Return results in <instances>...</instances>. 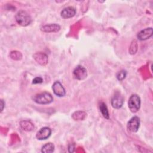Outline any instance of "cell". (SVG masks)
Here are the masks:
<instances>
[{
	"label": "cell",
	"mask_w": 153,
	"mask_h": 153,
	"mask_svg": "<svg viewBox=\"0 0 153 153\" xmlns=\"http://www.w3.org/2000/svg\"><path fill=\"white\" fill-rule=\"evenodd\" d=\"M10 56L11 59H13L14 60H20L22 57V55L21 53L18 51H11Z\"/></svg>",
	"instance_id": "obj_17"
},
{
	"label": "cell",
	"mask_w": 153,
	"mask_h": 153,
	"mask_svg": "<svg viewBox=\"0 0 153 153\" xmlns=\"http://www.w3.org/2000/svg\"><path fill=\"white\" fill-rule=\"evenodd\" d=\"M52 89L54 93L59 96V97H63L66 94V91L62 84L58 81H55L53 85Z\"/></svg>",
	"instance_id": "obj_8"
},
{
	"label": "cell",
	"mask_w": 153,
	"mask_h": 153,
	"mask_svg": "<svg viewBox=\"0 0 153 153\" xmlns=\"http://www.w3.org/2000/svg\"><path fill=\"white\" fill-rule=\"evenodd\" d=\"M152 35V28L148 27L140 31L137 35V38L139 40L145 41L150 38Z\"/></svg>",
	"instance_id": "obj_10"
},
{
	"label": "cell",
	"mask_w": 153,
	"mask_h": 153,
	"mask_svg": "<svg viewBox=\"0 0 153 153\" xmlns=\"http://www.w3.org/2000/svg\"><path fill=\"white\" fill-rule=\"evenodd\" d=\"M99 109L100 111L103 115L104 118L106 119H109V114L108 112V108L106 106V105L104 102H101L99 105Z\"/></svg>",
	"instance_id": "obj_14"
},
{
	"label": "cell",
	"mask_w": 153,
	"mask_h": 153,
	"mask_svg": "<svg viewBox=\"0 0 153 153\" xmlns=\"http://www.w3.org/2000/svg\"><path fill=\"white\" fill-rule=\"evenodd\" d=\"M16 20L22 26H27L32 22L30 16L24 10H20L17 13L15 16Z\"/></svg>",
	"instance_id": "obj_1"
},
{
	"label": "cell",
	"mask_w": 153,
	"mask_h": 153,
	"mask_svg": "<svg viewBox=\"0 0 153 153\" xmlns=\"http://www.w3.org/2000/svg\"><path fill=\"white\" fill-rule=\"evenodd\" d=\"M76 14V9L73 7H68L63 9L60 13L61 17L63 19H69L74 17Z\"/></svg>",
	"instance_id": "obj_12"
},
{
	"label": "cell",
	"mask_w": 153,
	"mask_h": 153,
	"mask_svg": "<svg viewBox=\"0 0 153 153\" xmlns=\"http://www.w3.org/2000/svg\"><path fill=\"white\" fill-rule=\"evenodd\" d=\"M33 100L38 104L47 105L53 101V97L50 93L43 92L35 95L33 97Z\"/></svg>",
	"instance_id": "obj_2"
},
{
	"label": "cell",
	"mask_w": 153,
	"mask_h": 153,
	"mask_svg": "<svg viewBox=\"0 0 153 153\" xmlns=\"http://www.w3.org/2000/svg\"><path fill=\"white\" fill-rule=\"evenodd\" d=\"M86 113L84 111H76L72 115V117L75 120H82L86 117Z\"/></svg>",
	"instance_id": "obj_16"
},
{
	"label": "cell",
	"mask_w": 153,
	"mask_h": 153,
	"mask_svg": "<svg viewBox=\"0 0 153 153\" xmlns=\"http://www.w3.org/2000/svg\"><path fill=\"white\" fill-rule=\"evenodd\" d=\"M51 134V130L48 127H44L41 128L36 134L37 139L42 140L48 139Z\"/></svg>",
	"instance_id": "obj_7"
},
{
	"label": "cell",
	"mask_w": 153,
	"mask_h": 153,
	"mask_svg": "<svg viewBox=\"0 0 153 153\" xmlns=\"http://www.w3.org/2000/svg\"><path fill=\"white\" fill-rule=\"evenodd\" d=\"M73 76L77 80H84L87 76V69L82 66L78 65L73 71Z\"/></svg>",
	"instance_id": "obj_4"
},
{
	"label": "cell",
	"mask_w": 153,
	"mask_h": 153,
	"mask_svg": "<svg viewBox=\"0 0 153 153\" xmlns=\"http://www.w3.org/2000/svg\"><path fill=\"white\" fill-rule=\"evenodd\" d=\"M127 75V71L125 70H121L117 74V78L118 81H123Z\"/></svg>",
	"instance_id": "obj_18"
},
{
	"label": "cell",
	"mask_w": 153,
	"mask_h": 153,
	"mask_svg": "<svg viewBox=\"0 0 153 153\" xmlns=\"http://www.w3.org/2000/svg\"><path fill=\"white\" fill-rule=\"evenodd\" d=\"M60 29V26L59 25L56 23H50L45 25L41 27V30L46 33L51 32H57Z\"/></svg>",
	"instance_id": "obj_11"
},
{
	"label": "cell",
	"mask_w": 153,
	"mask_h": 153,
	"mask_svg": "<svg viewBox=\"0 0 153 153\" xmlns=\"http://www.w3.org/2000/svg\"><path fill=\"white\" fill-rule=\"evenodd\" d=\"M111 105L115 109L122 107L124 103V97L119 92H116L111 99Z\"/></svg>",
	"instance_id": "obj_6"
},
{
	"label": "cell",
	"mask_w": 153,
	"mask_h": 153,
	"mask_svg": "<svg viewBox=\"0 0 153 153\" xmlns=\"http://www.w3.org/2000/svg\"><path fill=\"white\" fill-rule=\"evenodd\" d=\"M33 57L38 64L42 66L46 65L48 61L47 55L42 52H38L35 53L33 56Z\"/></svg>",
	"instance_id": "obj_9"
},
{
	"label": "cell",
	"mask_w": 153,
	"mask_h": 153,
	"mask_svg": "<svg viewBox=\"0 0 153 153\" xmlns=\"http://www.w3.org/2000/svg\"><path fill=\"white\" fill-rule=\"evenodd\" d=\"M1 112H2L4 109V105H5V103L3 101V100H1Z\"/></svg>",
	"instance_id": "obj_21"
},
{
	"label": "cell",
	"mask_w": 153,
	"mask_h": 153,
	"mask_svg": "<svg viewBox=\"0 0 153 153\" xmlns=\"http://www.w3.org/2000/svg\"><path fill=\"white\" fill-rule=\"evenodd\" d=\"M74 149H75V145L74 143H71L69 145L68 151L69 152H73L74 151Z\"/></svg>",
	"instance_id": "obj_20"
},
{
	"label": "cell",
	"mask_w": 153,
	"mask_h": 153,
	"mask_svg": "<svg viewBox=\"0 0 153 153\" xmlns=\"http://www.w3.org/2000/svg\"><path fill=\"white\" fill-rule=\"evenodd\" d=\"M140 126V119L137 116L133 117L127 123V129L133 133L137 131Z\"/></svg>",
	"instance_id": "obj_5"
},
{
	"label": "cell",
	"mask_w": 153,
	"mask_h": 153,
	"mask_svg": "<svg viewBox=\"0 0 153 153\" xmlns=\"http://www.w3.org/2000/svg\"><path fill=\"white\" fill-rule=\"evenodd\" d=\"M140 97L137 94H132L128 102V106L129 108V109L131 112L135 113L139 111L140 107Z\"/></svg>",
	"instance_id": "obj_3"
},
{
	"label": "cell",
	"mask_w": 153,
	"mask_h": 153,
	"mask_svg": "<svg viewBox=\"0 0 153 153\" xmlns=\"http://www.w3.org/2000/svg\"><path fill=\"white\" fill-rule=\"evenodd\" d=\"M20 127L23 128V130L27 131H30L34 128L33 124L30 121L23 120L20 121Z\"/></svg>",
	"instance_id": "obj_13"
},
{
	"label": "cell",
	"mask_w": 153,
	"mask_h": 153,
	"mask_svg": "<svg viewBox=\"0 0 153 153\" xmlns=\"http://www.w3.org/2000/svg\"><path fill=\"white\" fill-rule=\"evenodd\" d=\"M43 82V79L40 77V76H36L35 77L33 81H32V84H40Z\"/></svg>",
	"instance_id": "obj_19"
},
{
	"label": "cell",
	"mask_w": 153,
	"mask_h": 153,
	"mask_svg": "<svg viewBox=\"0 0 153 153\" xmlns=\"http://www.w3.org/2000/svg\"><path fill=\"white\" fill-rule=\"evenodd\" d=\"M54 151V145L53 143L48 142L43 145L41 148V152L44 153H51Z\"/></svg>",
	"instance_id": "obj_15"
}]
</instances>
